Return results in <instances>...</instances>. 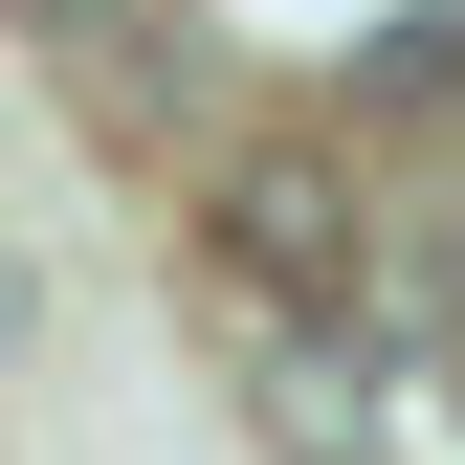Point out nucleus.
I'll use <instances>...</instances> for the list:
<instances>
[{
  "label": "nucleus",
  "mask_w": 465,
  "mask_h": 465,
  "mask_svg": "<svg viewBox=\"0 0 465 465\" xmlns=\"http://www.w3.org/2000/svg\"><path fill=\"white\" fill-rule=\"evenodd\" d=\"M200 244L244 266V288H288V311H355V288H377V244H355V178H332L311 134H266V155H222V200H200Z\"/></svg>",
  "instance_id": "nucleus-1"
}]
</instances>
